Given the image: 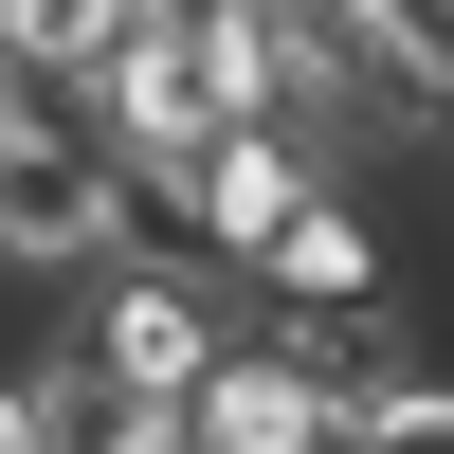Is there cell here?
I'll list each match as a JSON object with an SVG mask.
<instances>
[{"label":"cell","instance_id":"6da1fadb","mask_svg":"<svg viewBox=\"0 0 454 454\" xmlns=\"http://www.w3.org/2000/svg\"><path fill=\"white\" fill-rule=\"evenodd\" d=\"M128 182L182 218V237H218V254H273L291 218L327 200V145L273 109V128H218V145H182V164H128Z\"/></svg>","mask_w":454,"mask_h":454},{"label":"cell","instance_id":"7a4b0ae2","mask_svg":"<svg viewBox=\"0 0 454 454\" xmlns=\"http://www.w3.org/2000/svg\"><path fill=\"white\" fill-rule=\"evenodd\" d=\"M128 218H145L128 145L36 128V145H19V182H0V273H109V237H128Z\"/></svg>","mask_w":454,"mask_h":454},{"label":"cell","instance_id":"3957f363","mask_svg":"<svg viewBox=\"0 0 454 454\" xmlns=\"http://www.w3.org/2000/svg\"><path fill=\"white\" fill-rule=\"evenodd\" d=\"M91 364H109L128 400H200L237 346H218V291H200V273H109V291H91Z\"/></svg>","mask_w":454,"mask_h":454},{"label":"cell","instance_id":"277c9868","mask_svg":"<svg viewBox=\"0 0 454 454\" xmlns=\"http://www.w3.org/2000/svg\"><path fill=\"white\" fill-rule=\"evenodd\" d=\"M128 36H145V0H0V73L19 91H109Z\"/></svg>","mask_w":454,"mask_h":454},{"label":"cell","instance_id":"5b68a950","mask_svg":"<svg viewBox=\"0 0 454 454\" xmlns=\"http://www.w3.org/2000/svg\"><path fill=\"white\" fill-rule=\"evenodd\" d=\"M254 273H273V291H291V309H346V327H364V309H382V218H364V200H346V182H327V200H309V218H291V237H273V254H254Z\"/></svg>","mask_w":454,"mask_h":454},{"label":"cell","instance_id":"8992f818","mask_svg":"<svg viewBox=\"0 0 454 454\" xmlns=\"http://www.w3.org/2000/svg\"><path fill=\"white\" fill-rule=\"evenodd\" d=\"M346 454H454V382H364L346 400Z\"/></svg>","mask_w":454,"mask_h":454}]
</instances>
